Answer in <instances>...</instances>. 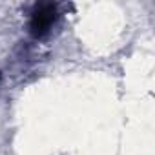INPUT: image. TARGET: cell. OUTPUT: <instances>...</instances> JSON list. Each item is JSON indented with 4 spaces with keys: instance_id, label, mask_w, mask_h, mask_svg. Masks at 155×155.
<instances>
[{
    "instance_id": "6da1fadb",
    "label": "cell",
    "mask_w": 155,
    "mask_h": 155,
    "mask_svg": "<svg viewBox=\"0 0 155 155\" xmlns=\"http://www.w3.org/2000/svg\"><path fill=\"white\" fill-rule=\"evenodd\" d=\"M58 18L57 13V6L55 4H38L35 6V9L31 11V18H29V33L35 38H44L51 33L55 22Z\"/></svg>"
}]
</instances>
